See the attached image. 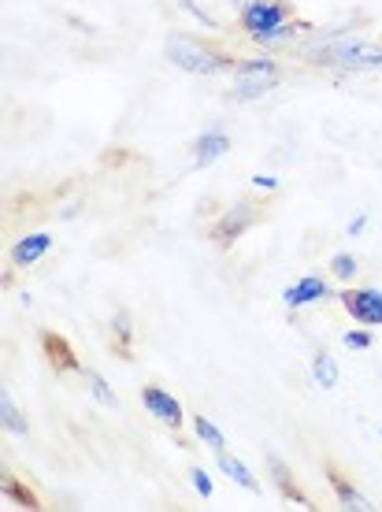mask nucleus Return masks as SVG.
<instances>
[{"instance_id": "nucleus-1", "label": "nucleus", "mask_w": 382, "mask_h": 512, "mask_svg": "<svg viewBox=\"0 0 382 512\" xmlns=\"http://www.w3.org/2000/svg\"><path fill=\"white\" fill-rule=\"evenodd\" d=\"M167 60L179 67V71H190V75H223V71H234V60L227 52L208 49L204 41L190 38V34H171L167 38Z\"/></svg>"}, {"instance_id": "nucleus-2", "label": "nucleus", "mask_w": 382, "mask_h": 512, "mask_svg": "<svg viewBox=\"0 0 382 512\" xmlns=\"http://www.w3.org/2000/svg\"><path fill=\"white\" fill-rule=\"evenodd\" d=\"M316 64L338 67V71H382V45H364V41L342 38V41H327L323 49L312 52Z\"/></svg>"}, {"instance_id": "nucleus-3", "label": "nucleus", "mask_w": 382, "mask_h": 512, "mask_svg": "<svg viewBox=\"0 0 382 512\" xmlns=\"http://www.w3.org/2000/svg\"><path fill=\"white\" fill-rule=\"evenodd\" d=\"M282 78V67L268 56H256V60H238L234 64V101H260L268 97Z\"/></svg>"}, {"instance_id": "nucleus-4", "label": "nucleus", "mask_w": 382, "mask_h": 512, "mask_svg": "<svg viewBox=\"0 0 382 512\" xmlns=\"http://www.w3.org/2000/svg\"><path fill=\"white\" fill-rule=\"evenodd\" d=\"M290 15L293 12L286 0H249L242 8V26L249 38H260V34H271L282 23H290Z\"/></svg>"}, {"instance_id": "nucleus-5", "label": "nucleus", "mask_w": 382, "mask_h": 512, "mask_svg": "<svg viewBox=\"0 0 382 512\" xmlns=\"http://www.w3.org/2000/svg\"><path fill=\"white\" fill-rule=\"evenodd\" d=\"M342 308L349 312V320L360 327H382V290L364 286V290H345Z\"/></svg>"}, {"instance_id": "nucleus-6", "label": "nucleus", "mask_w": 382, "mask_h": 512, "mask_svg": "<svg viewBox=\"0 0 382 512\" xmlns=\"http://www.w3.org/2000/svg\"><path fill=\"white\" fill-rule=\"evenodd\" d=\"M256 223V205H230L223 216L216 219V227H212V242L219 245V249H227V245H234L238 238H242L249 227Z\"/></svg>"}, {"instance_id": "nucleus-7", "label": "nucleus", "mask_w": 382, "mask_h": 512, "mask_svg": "<svg viewBox=\"0 0 382 512\" xmlns=\"http://www.w3.org/2000/svg\"><path fill=\"white\" fill-rule=\"evenodd\" d=\"M141 405H145L149 416H156V420L164 423V427H171V431L182 427V405L167 394V390H160V386H145V390H141Z\"/></svg>"}, {"instance_id": "nucleus-8", "label": "nucleus", "mask_w": 382, "mask_h": 512, "mask_svg": "<svg viewBox=\"0 0 382 512\" xmlns=\"http://www.w3.org/2000/svg\"><path fill=\"white\" fill-rule=\"evenodd\" d=\"M49 249H52V238L45 231L23 234V238L12 245V264H15V268H34L41 256L49 253Z\"/></svg>"}, {"instance_id": "nucleus-9", "label": "nucleus", "mask_w": 382, "mask_h": 512, "mask_svg": "<svg viewBox=\"0 0 382 512\" xmlns=\"http://www.w3.org/2000/svg\"><path fill=\"white\" fill-rule=\"evenodd\" d=\"M41 346H45V357H49V364L56 368V372H82L75 349L67 346V338H60L56 331L41 334Z\"/></svg>"}, {"instance_id": "nucleus-10", "label": "nucleus", "mask_w": 382, "mask_h": 512, "mask_svg": "<svg viewBox=\"0 0 382 512\" xmlns=\"http://www.w3.org/2000/svg\"><path fill=\"white\" fill-rule=\"evenodd\" d=\"M227 153H230V138L223 130H208V134H201V138L193 141V164L197 167L216 164V160H223Z\"/></svg>"}, {"instance_id": "nucleus-11", "label": "nucleus", "mask_w": 382, "mask_h": 512, "mask_svg": "<svg viewBox=\"0 0 382 512\" xmlns=\"http://www.w3.org/2000/svg\"><path fill=\"white\" fill-rule=\"evenodd\" d=\"M323 297H327V282L319 279V275H305V279L293 282L290 290L282 294V301H286V308H305L323 301Z\"/></svg>"}, {"instance_id": "nucleus-12", "label": "nucleus", "mask_w": 382, "mask_h": 512, "mask_svg": "<svg viewBox=\"0 0 382 512\" xmlns=\"http://www.w3.org/2000/svg\"><path fill=\"white\" fill-rule=\"evenodd\" d=\"M327 479H331V487H334V498H338V505L342 509H349V512H360V509H371V501L360 494L349 479H345L338 468H327Z\"/></svg>"}, {"instance_id": "nucleus-13", "label": "nucleus", "mask_w": 382, "mask_h": 512, "mask_svg": "<svg viewBox=\"0 0 382 512\" xmlns=\"http://www.w3.org/2000/svg\"><path fill=\"white\" fill-rule=\"evenodd\" d=\"M219 472L223 475H230V483H238V487H245L249 494H260V483H256V475L245 468L238 457H230V453H223L219 449Z\"/></svg>"}, {"instance_id": "nucleus-14", "label": "nucleus", "mask_w": 382, "mask_h": 512, "mask_svg": "<svg viewBox=\"0 0 382 512\" xmlns=\"http://www.w3.org/2000/svg\"><path fill=\"white\" fill-rule=\"evenodd\" d=\"M312 26L308 23H282L279 30H271V34H260V38H253L256 45H264V49H282V45H290V41H297V38H305Z\"/></svg>"}, {"instance_id": "nucleus-15", "label": "nucleus", "mask_w": 382, "mask_h": 512, "mask_svg": "<svg viewBox=\"0 0 382 512\" xmlns=\"http://www.w3.org/2000/svg\"><path fill=\"white\" fill-rule=\"evenodd\" d=\"M268 468H271V475H275V483H279V494L282 498H290V501H297V505H308V498H305V490H297V483H293V475H290V468L275 457V453H268Z\"/></svg>"}, {"instance_id": "nucleus-16", "label": "nucleus", "mask_w": 382, "mask_h": 512, "mask_svg": "<svg viewBox=\"0 0 382 512\" xmlns=\"http://www.w3.org/2000/svg\"><path fill=\"white\" fill-rule=\"evenodd\" d=\"M0 423H4V431H8V435H15V438H23L26 431H30V427H26V420H23V412H19V405L8 397V390L0 394Z\"/></svg>"}, {"instance_id": "nucleus-17", "label": "nucleus", "mask_w": 382, "mask_h": 512, "mask_svg": "<svg viewBox=\"0 0 382 512\" xmlns=\"http://www.w3.org/2000/svg\"><path fill=\"white\" fill-rule=\"evenodd\" d=\"M312 379H316V386H323V390H334V386H338V364H334L331 353H316V357H312Z\"/></svg>"}, {"instance_id": "nucleus-18", "label": "nucleus", "mask_w": 382, "mask_h": 512, "mask_svg": "<svg viewBox=\"0 0 382 512\" xmlns=\"http://www.w3.org/2000/svg\"><path fill=\"white\" fill-rule=\"evenodd\" d=\"M0 490H4V498L15 501L19 509H38V498H34V494H30V490H26L23 483L15 479V475H4V483H0Z\"/></svg>"}, {"instance_id": "nucleus-19", "label": "nucleus", "mask_w": 382, "mask_h": 512, "mask_svg": "<svg viewBox=\"0 0 382 512\" xmlns=\"http://www.w3.org/2000/svg\"><path fill=\"white\" fill-rule=\"evenodd\" d=\"M193 431H197V438H201L204 446H212L216 453H219V449H227V438H223V431H219L208 416H193Z\"/></svg>"}, {"instance_id": "nucleus-20", "label": "nucleus", "mask_w": 382, "mask_h": 512, "mask_svg": "<svg viewBox=\"0 0 382 512\" xmlns=\"http://www.w3.org/2000/svg\"><path fill=\"white\" fill-rule=\"evenodd\" d=\"M86 383H90V394L101 401L104 409H115V405H119V397L112 394V386H108V379H104L101 372H86Z\"/></svg>"}, {"instance_id": "nucleus-21", "label": "nucleus", "mask_w": 382, "mask_h": 512, "mask_svg": "<svg viewBox=\"0 0 382 512\" xmlns=\"http://www.w3.org/2000/svg\"><path fill=\"white\" fill-rule=\"evenodd\" d=\"M331 271H334V279H342V282L357 279V271H360L357 256H353V253H334L331 256Z\"/></svg>"}, {"instance_id": "nucleus-22", "label": "nucleus", "mask_w": 382, "mask_h": 512, "mask_svg": "<svg viewBox=\"0 0 382 512\" xmlns=\"http://www.w3.org/2000/svg\"><path fill=\"white\" fill-rule=\"evenodd\" d=\"M112 338L119 349H130V338H134V327H130V312H115L112 316Z\"/></svg>"}, {"instance_id": "nucleus-23", "label": "nucleus", "mask_w": 382, "mask_h": 512, "mask_svg": "<svg viewBox=\"0 0 382 512\" xmlns=\"http://www.w3.org/2000/svg\"><path fill=\"white\" fill-rule=\"evenodd\" d=\"M190 479H193V490H197L201 498H212V494H216V487H212V475L204 472V468H193Z\"/></svg>"}, {"instance_id": "nucleus-24", "label": "nucleus", "mask_w": 382, "mask_h": 512, "mask_svg": "<svg viewBox=\"0 0 382 512\" xmlns=\"http://www.w3.org/2000/svg\"><path fill=\"white\" fill-rule=\"evenodd\" d=\"M371 342H375L371 331H349L345 334V346L349 349H371Z\"/></svg>"}, {"instance_id": "nucleus-25", "label": "nucleus", "mask_w": 382, "mask_h": 512, "mask_svg": "<svg viewBox=\"0 0 382 512\" xmlns=\"http://www.w3.org/2000/svg\"><path fill=\"white\" fill-rule=\"evenodd\" d=\"M182 12H190L193 19H201L204 26H212V15H208V12H201V8H197V4H193V0H182Z\"/></svg>"}, {"instance_id": "nucleus-26", "label": "nucleus", "mask_w": 382, "mask_h": 512, "mask_svg": "<svg viewBox=\"0 0 382 512\" xmlns=\"http://www.w3.org/2000/svg\"><path fill=\"white\" fill-rule=\"evenodd\" d=\"M253 186L256 190H279V179H275V175H256Z\"/></svg>"}, {"instance_id": "nucleus-27", "label": "nucleus", "mask_w": 382, "mask_h": 512, "mask_svg": "<svg viewBox=\"0 0 382 512\" xmlns=\"http://www.w3.org/2000/svg\"><path fill=\"white\" fill-rule=\"evenodd\" d=\"M364 227H368V216H357L353 223H349V234H360Z\"/></svg>"}]
</instances>
